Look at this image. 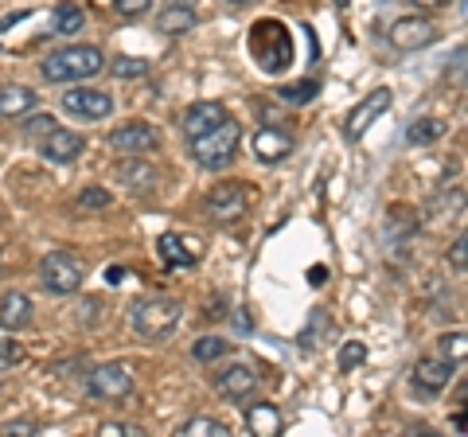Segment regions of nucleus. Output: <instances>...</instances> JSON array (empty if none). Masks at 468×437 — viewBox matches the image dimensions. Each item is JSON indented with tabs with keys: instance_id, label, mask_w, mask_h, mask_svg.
I'll return each instance as SVG.
<instances>
[{
	"instance_id": "aec40b11",
	"label": "nucleus",
	"mask_w": 468,
	"mask_h": 437,
	"mask_svg": "<svg viewBox=\"0 0 468 437\" xmlns=\"http://www.w3.org/2000/svg\"><path fill=\"white\" fill-rule=\"evenodd\" d=\"M156 250L165 258V266H172V270H192L199 261V242L180 239V235H165L156 242Z\"/></svg>"
},
{
	"instance_id": "c9c22d12",
	"label": "nucleus",
	"mask_w": 468,
	"mask_h": 437,
	"mask_svg": "<svg viewBox=\"0 0 468 437\" xmlns=\"http://www.w3.org/2000/svg\"><path fill=\"white\" fill-rule=\"evenodd\" d=\"M101 433L106 437H133V433H141L137 426H125V421H106V426H101Z\"/></svg>"
},
{
	"instance_id": "f257e3e1",
	"label": "nucleus",
	"mask_w": 468,
	"mask_h": 437,
	"mask_svg": "<svg viewBox=\"0 0 468 437\" xmlns=\"http://www.w3.org/2000/svg\"><path fill=\"white\" fill-rule=\"evenodd\" d=\"M180 316H184V304L165 293H149V297H137L129 304V328H133L144 344L168 340L172 332L180 328Z\"/></svg>"
},
{
	"instance_id": "f3484780",
	"label": "nucleus",
	"mask_w": 468,
	"mask_h": 437,
	"mask_svg": "<svg viewBox=\"0 0 468 437\" xmlns=\"http://www.w3.org/2000/svg\"><path fill=\"white\" fill-rule=\"evenodd\" d=\"M289 153H292V133H285V129L261 125L258 133H254V156H258V165H282Z\"/></svg>"
},
{
	"instance_id": "473e14b6",
	"label": "nucleus",
	"mask_w": 468,
	"mask_h": 437,
	"mask_svg": "<svg viewBox=\"0 0 468 437\" xmlns=\"http://www.w3.org/2000/svg\"><path fill=\"white\" fill-rule=\"evenodd\" d=\"M20 359H24V347H20L16 340H0V375L12 371Z\"/></svg>"
},
{
	"instance_id": "dca6fc26",
	"label": "nucleus",
	"mask_w": 468,
	"mask_h": 437,
	"mask_svg": "<svg viewBox=\"0 0 468 437\" xmlns=\"http://www.w3.org/2000/svg\"><path fill=\"white\" fill-rule=\"evenodd\" d=\"M230 113L223 101H196V106H187L184 110V118H180V129H184V137L192 141L199 133H207V129H215L218 122H227Z\"/></svg>"
},
{
	"instance_id": "ea45409f",
	"label": "nucleus",
	"mask_w": 468,
	"mask_h": 437,
	"mask_svg": "<svg viewBox=\"0 0 468 437\" xmlns=\"http://www.w3.org/2000/svg\"><path fill=\"white\" fill-rule=\"evenodd\" d=\"M106 282H110V285H122V282H125V270H122V266L106 270Z\"/></svg>"
},
{
	"instance_id": "20e7f679",
	"label": "nucleus",
	"mask_w": 468,
	"mask_h": 437,
	"mask_svg": "<svg viewBox=\"0 0 468 437\" xmlns=\"http://www.w3.org/2000/svg\"><path fill=\"white\" fill-rule=\"evenodd\" d=\"M250 48L258 55V67L266 75H282V70L292 63V39L277 20H258L250 32Z\"/></svg>"
},
{
	"instance_id": "79ce46f5",
	"label": "nucleus",
	"mask_w": 468,
	"mask_h": 437,
	"mask_svg": "<svg viewBox=\"0 0 468 437\" xmlns=\"http://www.w3.org/2000/svg\"><path fill=\"white\" fill-rule=\"evenodd\" d=\"M227 5H239L242 8V5H250V0H227Z\"/></svg>"
},
{
	"instance_id": "393cba45",
	"label": "nucleus",
	"mask_w": 468,
	"mask_h": 437,
	"mask_svg": "<svg viewBox=\"0 0 468 437\" xmlns=\"http://www.w3.org/2000/svg\"><path fill=\"white\" fill-rule=\"evenodd\" d=\"M445 137V122H437V118H418L414 125L406 129V141L410 144H433V141H441Z\"/></svg>"
},
{
	"instance_id": "5701e85b",
	"label": "nucleus",
	"mask_w": 468,
	"mask_h": 437,
	"mask_svg": "<svg viewBox=\"0 0 468 437\" xmlns=\"http://www.w3.org/2000/svg\"><path fill=\"white\" fill-rule=\"evenodd\" d=\"M51 20H55V32L58 36H79L82 27H86V12L75 5V0H58L55 12H51Z\"/></svg>"
},
{
	"instance_id": "6e6552de",
	"label": "nucleus",
	"mask_w": 468,
	"mask_h": 437,
	"mask_svg": "<svg viewBox=\"0 0 468 437\" xmlns=\"http://www.w3.org/2000/svg\"><path fill=\"white\" fill-rule=\"evenodd\" d=\"M86 153V137L79 129H63V125H51L48 133L39 137V156L48 165H75V160Z\"/></svg>"
},
{
	"instance_id": "7ed1b4c3",
	"label": "nucleus",
	"mask_w": 468,
	"mask_h": 437,
	"mask_svg": "<svg viewBox=\"0 0 468 437\" xmlns=\"http://www.w3.org/2000/svg\"><path fill=\"white\" fill-rule=\"evenodd\" d=\"M239 141H242V125L234 118H227V122H218L215 129H207V133L192 137L187 144H192V160L199 168L223 172V168L234 165V156H239Z\"/></svg>"
},
{
	"instance_id": "72a5a7b5",
	"label": "nucleus",
	"mask_w": 468,
	"mask_h": 437,
	"mask_svg": "<svg viewBox=\"0 0 468 437\" xmlns=\"http://www.w3.org/2000/svg\"><path fill=\"white\" fill-rule=\"evenodd\" d=\"M285 101H313L316 98V82H301V86H282Z\"/></svg>"
},
{
	"instance_id": "e433bc0d",
	"label": "nucleus",
	"mask_w": 468,
	"mask_h": 437,
	"mask_svg": "<svg viewBox=\"0 0 468 437\" xmlns=\"http://www.w3.org/2000/svg\"><path fill=\"white\" fill-rule=\"evenodd\" d=\"M5 433H12V437H36L39 433V426H36V421H12V426H5Z\"/></svg>"
},
{
	"instance_id": "ddd939ff",
	"label": "nucleus",
	"mask_w": 468,
	"mask_h": 437,
	"mask_svg": "<svg viewBox=\"0 0 468 437\" xmlns=\"http://www.w3.org/2000/svg\"><path fill=\"white\" fill-rule=\"evenodd\" d=\"M215 387H218V395H223L227 402H246L258 390V371L250 368V363H227L223 371L215 375Z\"/></svg>"
},
{
	"instance_id": "f704fd0d",
	"label": "nucleus",
	"mask_w": 468,
	"mask_h": 437,
	"mask_svg": "<svg viewBox=\"0 0 468 437\" xmlns=\"http://www.w3.org/2000/svg\"><path fill=\"white\" fill-rule=\"evenodd\" d=\"M51 125H55V118H51V113H36L32 122H24V133H27V137H43V133H48Z\"/></svg>"
},
{
	"instance_id": "f8f14e48",
	"label": "nucleus",
	"mask_w": 468,
	"mask_h": 437,
	"mask_svg": "<svg viewBox=\"0 0 468 437\" xmlns=\"http://www.w3.org/2000/svg\"><path fill=\"white\" fill-rule=\"evenodd\" d=\"M394 106V94L387 91V86H378V91H371L367 98L359 101L356 110H351V118H347V125H344V133H347V141H359L367 129L383 118V113Z\"/></svg>"
},
{
	"instance_id": "39448f33",
	"label": "nucleus",
	"mask_w": 468,
	"mask_h": 437,
	"mask_svg": "<svg viewBox=\"0 0 468 437\" xmlns=\"http://www.w3.org/2000/svg\"><path fill=\"white\" fill-rule=\"evenodd\" d=\"M82 282H86V261L75 250L43 254V261H39V285L48 289V293H58V297L79 293Z\"/></svg>"
},
{
	"instance_id": "a878e982",
	"label": "nucleus",
	"mask_w": 468,
	"mask_h": 437,
	"mask_svg": "<svg viewBox=\"0 0 468 437\" xmlns=\"http://www.w3.org/2000/svg\"><path fill=\"white\" fill-rule=\"evenodd\" d=\"M227 352H230V340H223V336H199L192 344V359H199V363H215Z\"/></svg>"
},
{
	"instance_id": "c756f323",
	"label": "nucleus",
	"mask_w": 468,
	"mask_h": 437,
	"mask_svg": "<svg viewBox=\"0 0 468 437\" xmlns=\"http://www.w3.org/2000/svg\"><path fill=\"white\" fill-rule=\"evenodd\" d=\"M363 359H367V344H363V340H347L340 347V371H356Z\"/></svg>"
},
{
	"instance_id": "4468645a",
	"label": "nucleus",
	"mask_w": 468,
	"mask_h": 437,
	"mask_svg": "<svg viewBox=\"0 0 468 437\" xmlns=\"http://www.w3.org/2000/svg\"><path fill=\"white\" fill-rule=\"evenodd\" d=\"M452 383V363L441 356H421L418 363H414V387L421 390V395H441V390Z\"/></svg>"
},
{
	"instance_id": "9d476101",
	"label": "nucleus",
	"mask_w": 468,
	"mask_h": 437,
	"mask_svg": "<svg viewBox=\"0 0 468 437\" xmlns=\"http://www.w3.org/2000/svg\"><path fill=\"white\" fill-rule=\"evenodd\" d=\"M387 39H390V48L394 51H421V48H430V43L437 39V27L426 20V16H402V20H394L387 27Z\"/></svg>"
},
{
	"instance_id": "2eb2a0df",
	"label": "nucleus",
	"mask_w": 468,
	"mask_h": 437,
	"mask_svg": "<svg viewBox=\"0 0 468 437\" xmlns=\"http://www.w3.org/2000/svg\"><path fill=\"white\" fill-rule=\"evenodd\" d=\"M196 24H199L196 0H168V5L156 12V32H165V36H187Z\"/></svg>"
},
{
	"instance_id": "cd10ccee",
	"label": "nucleus",
	"mask_w": 468,
	"mask_h": 437,
	"mask_svg": "<svg viewBox=\"0 0 468 437\" xmlns=\"http://www.w3.org/2000/svg\"><path fill=\"white\" fill-rule=\"evenodd\" d=\"M110 75L113 79H141V75H149V59H133V55L110 59Z\"/></svg>"
},
{
	"instance_id": "1a4fd4ad",
	"label": "nucleus",
	"mask_w": 468,
	"mask_h": 437,
	"mask_svg": "<svg viewBox=\"0 0 468 437\" xmlns=\"http://www.w3.org/2000/svg\"><path fill=\"white\" fill-rule=\"evenodd\" d=\"M246 211H250V192L242 184H215L207 192V215L215 223H239Z\"/></svg>"
},
{
	"instance_id": "4c0bfd02",
	"label": "nucleus",
	"mask_w": 468,
	"mask_h": 437,
	"mask_svg": "<svg viewBox=\"0 0 468 437\" xmlns=\"http://www.w3.org/2000/svg\"><path fill=\"white\" fill-rule=\"evenodd\" d=\"M449 261H452V266H457V273H464V235H457V242H452Z\"/></svg>"
},
{
	"instance_id": "2f4dec72",
	"label": "nucleus",
	"mask_w": 468,
	"mask_h": 437,
	"mask_svg": "<svg viewBox=\"0 0 468 437\" xmlns=\"http://www.w3.org/2000/svg\"><path fill=\"white\" fill-rule=\"evenodd\" d=\"M149 8H153V0H113V12L125 20H141Z\"/></svg>"
},
{
	"instance_id": "bb28decb",
	"label": "nucleus",
	"mask_w": 468,
	"mask_h": 437,
	"mask_svg": "<svg viewBox=\"0 0 468 437\" xmlns=\"http://www.w3.org/2000/svg\"><path fill=\"white\" fill-rule=\"evenodd\" d=\"M110 187H101V184H90V187H82L79 192V211H110Z\"/></svg>"
},
{
	"instance_id": "f03ea898",
	"label": "nucleus",
	"mask_w": 468,
	"mask_h": 437,
	"mask_svg": "<svg viewBox=\"0 0 468 437\" xmlns=\"http://www.w3.org/2000/svg\"><path fill=\"white\" fill-rule=\"evenodd\" d=\"M106 70V55L94 43H70V48L51 51L39 63V75L48 82H79V79H94Z\"/></svg>"
},
{
	"instance_id": "0eeeda50",
	"label": "nucleus",
	"mask_w": 468,
	"mask_h": 437,
	"mask_svg": "<svg viewBox=\"0 0 468 437\" xmlns=\"http://www.w3.org/2000/svg\"><path fill=\"white\" fill-rule=\"evenodd\" d=\"M110 149L122 156H149L160 149V133L153 122H125L110 133Z\"/></svg>"
},
{
	"instance_id": "a211bd4d",
	"label": "nucleus",
	"mask_w": 468,
	"mask_h": 437,
	"mask_svg": "<svg viewBox=\"0 0 468 437\" xmlns=\"http://www.w3.org/2000/svg\"><path fill=\"white\" fill-rule=\"evenodd\" d=\"M117 180H122L129 192H153L160 184V168L144 156H125L122 165H117Z\"/></svg>"
},
{
	"instance_id": "c85d7f7f",
	"label": "nucleus",
	"mask_w": 468,
	"mask_h": 437,
	"mask_svg": "<svg viewBox=\"0 0 468 437\" xmlns=\"http://www.w3.org/2000/svg\"><path fill=\"white\" fill-rule=\"evenodd\" d=\"M324 332H332V316H328L324 309H313V316H309V328L301 332V344H304V347H316Z\"/></svg>"
},
{
	"instance_id": "9b49d317",
	"label": "nucleus",
	"mask_w": 468,
	"mask_h": 437,
	"mask_svg": "<svg viewBox=\"0 0 468 437\" xmlns=\"http://www.w3.org/2000/svg\"><path fill=\"white\" fill-rule=\"evenodd\" d=\"M63 110L79 122H106L113 113V98L106 91H94V86H82V91L63 94Z\"/></svg>"
},
{
	"instance_id": "412c9836",
	"label": "nucleus",
	"mask_w": 468,
	"mask_h": 437,
	"mask_svg": "<svg viewBox=\"0 0 468 437\" xmlns=\"http://www.w3.org/2000/svg\"><path fill=\"white\" fill-rule=\"evenodd\" d=\"M36 91L32 86H20V82H8L0 86V118H24V113L36 110Z\"/></svg>"
},
{
	"instance_id": "6ab92c4d",
	"label": "nucleus",
	"mask_w": 468,
	"mask_h": 437,
	"mask_svg": "<svg viewBox=\"0 0 468 437\" xmlns=\"http://www.w3.org/2000/svg\"><path fill=\"white\" fill-rule=\"evenodd\" d=\"M27 325H32V297L20 293V289H8V293L0 297V328L24 332Z\"/></svg>"
},
{
	"instance_id": "b1692460",
	"label": "nucleus",
	"mask_w": 468,
	"mask_h": 437,
	"mask_svg": "<svg viewBox=\"0 0 468 437\" xmlns=\"http://www.w3.org/2000/svg\"><path fill=\"white\" fill-rule=\"evenodd\" d=\"M227 433H230L227 421H218L211 414H196L180 426V437H227Z\"/></svg>"
},
{
	"instance_id": "7c9ffc66",
	"label": "nucleus",
	"mask_w": 468,
	"mask_h": 437,
	"mask_svg": "<svg viewBox=\"0 0 468 437\" xmlns=\"http://www.w3.org/2000/svg\"><path fill=\"white\" fill-rule=\"evenodd\" d=\"M437 344H441V356L449 363H464V332H445Z\"/></svg>"
},
{
	"instance_id": "58836bf2",
	"label": "nucleus",
	"mask_w": 468,
	"mask_h": 437,
	"mask_svg": "<svg viewBox=\"0 0 468 437\" xmlns=\"http://www.w3.org/2000/svg\"><path fill=\"white\" fill-rule=\"evenodd\" d=\"M452 0H414V8L418 12H441V8H449Z\"/></svg>"
},
{
	"instance_id": "423d86ee",
	"label": "nucleus",
	"mask_w": 468,
	"mask_h": 437,
	"mask_svg": "<svg viewBox=\"0 0 468 437\" xmlns=\"http://www.w3.org/2000/svg\"><path fill=\"white\" fill-rule=\"evenodd\" d=\"M86 390L101 402H125L137 390V378L125 363H98V368L86 375Z\"/></svg>"
},
{
	"instance_id": "a19ab883",
	"label": "nucleus",
	"mask_w": 468,
	"mask_h": 437,
	"mask_svg": "<svg viewBox=\"0 0 468 437\" xmlns=\"http://www.w3.org/2000/svg\"><path fill=\"white\" fill-rule=\"evenodd\" d=\"M234 320H239V328H242V332H250V316H246L242 309H234Z\"/></svg>"
},
{
	"instance_id": "4be33fe9",
	"label": "nucleus",
	"mask_w": 468,
	"mask_h": 437,
	"mask_svg": "<svg viewBox=\"0 0 468 437\" xmlns=\"http://www.w3.org/2000/svg\"><path fill=\"white\" fill-rule=\"evenodd\" d=\"M246 426H250V433H261V437H277L285 426L282 410H277L273 402H250L246 406Z\"/></svg>"
}]
</instances>
